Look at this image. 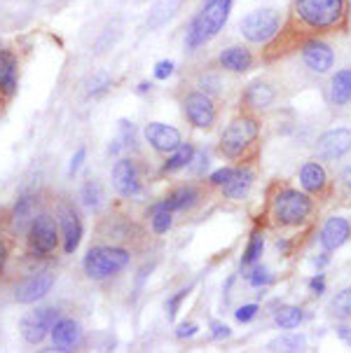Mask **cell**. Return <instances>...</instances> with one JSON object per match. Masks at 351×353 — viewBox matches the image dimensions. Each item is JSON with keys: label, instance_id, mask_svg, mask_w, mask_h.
Masks as SVG:
<instances>
[{"label": "cell", "instance_id": "6da1fadb", "mask_svg": "<svg viewBox=\"0 0 351 353\" xmlns=\"http://www.w3.org/2000/svg\"><path fill=\"white\" fill-rule=\"evenodd\" d=\"M230 10L232 0H204V8L197 12V17H194L188 28V50H197V47L216 38L230 19Z\"/></svg>", "mask_w": 351, "mask_h": 353}, {"label": "cell", "instance_id": "7a4b0ae2", "mask_svg": "<svg viewBox=\"0 0 351 353\" xmlns=\"http://www.w3.org/2000/svg\"><path fill=\"white\" fill-rule=\"evenodd\" d=\"M293 12L302 23L317 31L335 28L347 14V0H293Z\"/></svg>", "mask_w": 351, "mask_h": 353}, {"label": "cell", "instance_id": "3957f363", "mask_svg": "<svg viewBox=\"0 0 351 353\" xmlns=\"http://www.w3.org/2000/svg\"><path fill=\"white\" fill-rule=\"evenodd\" d=\"M314 211V199L307 192L285 188L272 199V218L281 227H300Z\"/></svg>", "mask_w": 351, "mask_h": 353}, {"label": "cell", "instance_id": "277c9868", "mask_svg": "<svg viewBox=\"0 0 351 353\" xmlns=\"http://www.w3.org/2000/svg\"><path fill=\"white\" fill-rule=\"evenodd\" d=\"M132 255H129L127 248H120V246H94L89 248V253L85 255V274L89 279L94 281H103V279H110L115 274H120L124 267L129 265Z\"/></svg>", "mask_w": 351, "mask_h": 353}, {"label": "cell", "instance_id": "5b68a950", "mask_svg": "<svg viewBox=\"0 0 351 353\" xmlns=\"http://www.w3.org/2000/svg\"><path fill=\"white\" fill-rule=\"evenodd\" d=\"M260 134V124L253 117L239 115L228 124V129L220 136V152L228 159H239L248 148L253 145V141Z\"/></svg>", "mask_w": 351, "mask_h": 353}, {"label": "cell", "instance_id": "8992f818", "mask_svg": "<svg viewBox=\"0 0 351 353\" xmlns=\"http://www.w3.org/2000/svg\"><path fill=\"white\" fill-rule=\"evenodd\" d=\"M28 239V253L35 257H45L54 253L61 239V230L57 227V220L50 213H38L26 232Z\"/></svg>", "mask_w": 351, "mask_h": 353}, {"label": "cell", "instance_id": "52a82bcc", "mask_svg": "<svg viewBox=\"0 0 351 353\" xmlns=\"http://www.w3.org/2000/svg\"><path fill=\"white\" fill-rule=\"evenodd\" d=\"M279 28H281V17L277 10H253L251 14H246L239 23V31L248 43L263 45L270 43L272 38H277Z\"/></svg>", "mask_w": 351, "mask_h": 353}, {"label": "cell", "instance_id": "ba28073f", "mask_svg": "<svg viewBox=\"0 0 351 353\" xmlns=\"http://www.w3.org/2000/svg\"><path fill=\"white\" fill-rule=\"evenodd\" d=\"M57 321H59V311L52 307L28 311L19 323L23 342L31 344V346H38L40 342H45V337L52 332V327H54Z\"/></svg>", "mask_w": 351, "mask_h": 353}, {"label": "cell", "instance_id": "9c48e42d", "mask_svg": "<svg viewBox=\"0 0 351 353\" xmlns=\"http://www.w3.org/2000/svg\"><path fill=\"white\" fill-rule=\"evenodd\" d=\"M183 112L190 119V124L197 129H213L218 119V110L213 105V99L206 92H190L183 99Z\"/></svg>", "mask_w": 351, "mask_h": 353}, {"label": "cell", "instance_id": "30bf717a", "mask_svg": "<svg viewBox=\"0 0 351 353\" xmlns=\"http://www.w3.org/2000/svg\"><path fill=\"white\" fill-rule=\"evenodd\" d=\"M110 181L112 188L120 196H134L141 192V171L139 164L129 157H122L115 161L110 171Z\"/></svg>", "mask_w": 351, "mask_h": 353}, {"label": "cell", "instance_id": "8fae6325", "mask_svg": "<svg viewBox=\"0 0 351 353\" xmlns=\"http://www.w3.org/2000/svg\"><path fill=\"white\" fill-rule=\"evenodd\" d=\"M54 274L52 272H35L31 276L21 279L14 288V302L19 304H33L38 300H43L47 292L54 285Z\"/></svg>", "mask_w": 351, "mask_h": 353}, {"label": "cell", "instance_id": "7c38bea8", "mask_svg": "<svg viewBox=\"0 0 351 353\" xmlns=\"http://www.w3.org/2000/svg\"><path fill=\"white\" fill-rule=\"evenodd\" d=\"M347 152H351V129L337 127L325 131L317 143V154L321 159H340Z\"/></svg>", "mask_w": 351, "mask_h": 353}, {"label": "cell", "instance_id": "4fadbf2b", "mask_svg": "<svg viewBox=\"0 0 351 353\" xmlns=\"http://www.w3.org/2000/svg\"><path fill=\"white\" fill-rule=\"evenodd\" d=\"M59 227H61L63 253L73 255L82 241V220L77 218L75 208L68 206V203H61V206H59Z\"/></svg>", "mask_w": 351, "mask_h": 353}, {"label": "cell", "instance_id": "5bb4252c", "mask_svg": "<svg viewBox=\"0 0 351 353\" xmlns=\"http://www.w3.org/2000/svg\"><path fill=\"white\" fill-rule=\"evenodd\" d=\"M146 141L152 145V150L169 154L183 143V136L176 127H169L164 122H150L146 127Z\"/></svg>", "mask_w": 351, "mask_h": 353}, {"label": "cell", "instance_id": "9a60e30c", "mask_svg": "<svg viewBox=\"0 0 351 353\" xmlns=\"http://www.w3.org/2000/svg\"><path fill=\"white\" fill-rule=\"evenodd\" d=\"M302 61L312 73H328L335 63V52L330 50V45L321 43V40H309L302 45Z\"/></svg>", "mask_w": 351, "mask_h": 353}, {"label": "cell", "instance_id": "2e32d148", "mask_svg": "<svg viewBox=\"0 0 351 353\" xmlns=\"http://www.w3.org/2000/svg\"><path fill=\"white\" fill-rule=\"evenodd\" d=\"M351 236V225L347 218H342V215H332V218L325 220V225L321 227V234H319V241L323 250H337L342 248L344 243L349 241Z\"/></svg>", "mask_w": 351, "mask_h": 353}, {"label": "cell", "instance_id": "e0dca14e", "mask_svg": "<svg viewBox=\"0 0 351 353\" xmlns=\"http://www.w3.org/2000/svg\"><path fill=\"white\" fill-rule=\"evenodd\" d=\"M253 181H255V173L248 169V166H239V169H234L232 171V176L223 185L225 199H232V201L246 199L248 192H251V188H253Z\"/></svg>", "mask_w": 351, "mask_h": 353}, {"label": "cell", "instance_id": "ac0fdd59", "mask_svg": "<svg viewBox=\"0 0 351 353\" xmlns=\"http://www.w3.org/2000/svg\"><path fill=\"white\" fill-rule=\"evenodd\" d=\"M52 339H54L57 351H73L77 342H80V323L73 319H59L52 327Z\"/></svg>", "mask_w": 351, "mask_h": 353}, {"label": "cell", "instance_id": "d6986e66", "mask_svg": "<svg viewBox=\"0 0 351 353\" xmlns=\"http://www.w3.org/2000/svg\"><path fill=\"white\" fill-rule=\"evenodd\" d=\"M17 57L8 50H0V94L3 97H14L19 75H17Z\"/></svg>", "mask_w": 351, "mask_h": 353}, {"label": "cell", "instance_id": "ffe728a7", "mask_svg": "<svg viewBox=\"0 0 351 353\" xmlns=\"http://www.w3.org/2000/svg\"><path fill=\"white\" fill-rule=\"evenodd\" d=\"M218 63L223 65L225 70H232V73H246V70L253 68V54L246 50V47H228V50L220 52Z\"/></svg>", "mask_w": 351, "mask_h": 353}, {"label": "cell", "instance_id": "44dd1931", "mask_svg": "<svg viewBox=\"0 0 351 353\" xmlns=\"http://www.w3.org/2000/svg\"><path fill=\"white\" fill-rule=\"evenodd\" d=\"M300 185L307 194H319L328 185V173H325V169L319 161H307L300 169Z\"/></svg>", "mask_w": 351, "mask_h": 353}, {"label": "cell", "instance_id": "7402d4cb", "mask_svg": "<svg viewBox=\"0 0 351 353\" xmlns=\"http://www.w3.org/2000/svg\"><path fill=\"white\" fill-rule=\"evenodd\" d=\"M35 196H19V201L14 203V211H12V230L14 234H26L28 227L35 220Z\"/></svg>", "mask_w": 351, "mask_h": 353}, {"label": "cell", "instance_id": "603a6c76", "mask_svg": "<svg viewBox=\"0 0 351 353\" xmlns=\"http://www.w3.org/2000/svg\"><path fill=\"white\" fill-rule=\"evenodd\" d=\"M183 0H157V3L152 5L150 12H148V28L150 31H159L162 26H166L171 19L176 17V12L181 10Z\"/></svg>", "mask_w": 351, "mask_h": 353}, {"label": "cell", "instance_id": "cb8c5ba5", "mask_svg": "<svg viewBox=\"0 0 351 353\" xmlns=\"http://www.w3.org/2000/svg\"><path fill=\"white\" fill-rule=\"evenodd\" d=\"M274 99H277V92L270 85H265V82H253V85L246 89V94H243V101H246L248 108H253V110H265V108H270L274 103Z\"/></svg>", "mask_w": 351, "mask_h": 353}, {"label": "cell", "instance_id": "d4e9b609", "mask_svg": "<svg viewBox=\"0 0 351 353\" xmlns=\"http://www.w3.org/2000/svg\"><path fill=\"white\" fill-rule=\"evenodd\" d=\"M351 101V68L337 70L330 80V103L344 105Z\"/></svg>", "mask_w": 351, "mask_h": 353}, {"label": "cell", "instance_id": "484cf974", "mask_svg": "<svg viewBox=\"0 0 351 353\" xmlns=\"http://www.w3.org/2000/svg\"><path fill=\"white\" fill-rule=\"evenodd\" d=\"M197 199H199V192L194 188H178L166 196L162 203L169 208V211H185V208L194 206Z\"/></svg>", "mask_w": 351, "mask_h": 353}, {"label": "cell", "instance_id": "4316f807", "mask_svg": "<svg viewBox=\"0 0 351 353\" xmlns=\"http://www.w3.org/2000/svg\"><path fill=\"white\" fill-rule=\"evenodd\" d=\"M192 159H194V148L190 143H181L174 152H169V159L164 161V173H176L185 169Z\"/></svg>", "mask_w": 351, "mask_h": 353}, {"label": "cell", "instance_id": "83f0119b", "mask_svg": "<svg viewBox=\"0 0 351 353\" xmlns=\"http://www.w3.org/2000/svg\"><path fill=\"white\" fill-rule=\"evenodd\" d=\"M150 223H152L154 234H166V232L171 230V225H174V211H169L162 201L154 203L150 211Z\"/></svg>", "mask_w": 351, "mask_h": 353}, {"label": "cell", "instance_id": "f1b7e54d", "mask_svg": "<svg viewBox=\"0 0 351 353\" xmlns=\"http://www.w3.org/2000/svg\"><path fill=\"white\" fill-rule=\"evenodd\" d=\"M302 321H305V314H302L300 307H281L274 314V323L281 330H295V327H300Z\"/></svg>", "mask_w": 351, "mask_h": 353}, {"label": "cell", "instance_id": "f546056e", "mask_svg": "<svg viewBox=\"0 0 351 353\" xmlns=\"http://www.w3.org/2000/svg\"><path fill=\"white\" fill-rule=\"evenodd\" d=\"M80 196H82V203H85L87 208H101V203H103L106 194H103V188H101L99 181H87L85 185H82L80 190Z\"/></svg>", "mask_w": 351, "mask_h": 353}, {"label": "cell", "instance_id": "4dcf8cb0", "mask_svg": "<svg viewBox=\"0 0 351 353\" xmlns=\"http://www.w3.org/2000/svg\"><path fill=\"white\" fill-rule=\"evenodd\" d=\"M263 250H265V236L263 232H253L251 234V241H248L246 250H243V257H241V265L251 267L255 262L263 257Z\"/></svg>", "mask_w": 351, "mask_h": 353}, {"label": "cell", "instance_id": "1f68e13d", "mask_svg": "<svg viewBox=\"0 0 351 353\" xmlns=\"http://www.w3.org/2000/svg\"><path fill=\"white\" fill-rule=\"evenodd\" d=\"M330 314L335 319H351V288H344L330 300Z\"/></svg>", "mask_w": 351, "mask_h": 353}, {"label": "cell", "instance_id": "d6a6232c", "mask_svg": "<svg viewBox=\"0 0 351 353\" xmlns=\"http://www.w3.org/2000/svg\"><path fill=\"white\" fill-rule=\"evenodd\" d=\"M307 344V339L302 337V334H283V337L274 339V342L270 344V349L274 351H302Z\"/></svg>", "mask_w": 351, "mask_h": 353}, {"label": "cell", "instance_id": "836d02e7", "mask_svg": "<svg viewBox=\"0 0 351 353\" xmlns=\"http://www.w3.org/2000/svg\"><path fill=\"white\" fill-rule=\"evenodd\" d=\"M270 281H272V274L267 267L258 265V267L251 269V274H248V285H251V288H265Z\"/></svg>", "mask_w": 351, "mask_h": 353}, {"label": "cell", "instance_id": "e575fe53", "mask_svg": "<svg viewBox=\"0 0 351 353\" xmlns=\"http://www.w3.org/2000/svg\"><path fill=\"white\" fill-rule=\"evenodd\" d=\"M110 85H112V80L108 73H97L89 80V97H99V94H103Z\"/></svg>", "mask_w": 351, "mask_h": 353}, {"label": "cell", "instance_id": "d590c367", "mask_svg": "<svg viewBox=\"0 0 351 353\" xmlns=\"http://www.w3.org/2000/svg\"><path fill=\"white\" fill-rule=\"evenodd\" d=\"M188 295H190V288H183V290H178L169 302H166V316H169V321L176 319L178 309H181V304H183V300H185Z\"/></svg>", "mask_w": 351, "mask_h": 353}, {"label": "cell", "instance_id": "8d00e7d4", "mask_svg": "<svg viewBox=\"0 0 351 353\" xmlns=\"http://www.w3.org/2000/svg\"><path fill=\"white\" fill-rule=\"evenodd\" d=\"M258 304H243V307H239L234 311V319L239 323H251L255 316H258Z\"/></svg>", "mask_w": 351, "mask_h": 353}, {"label": "cell", "instance_id": "74e56055", "mask_svg": "<svg viewBox=\"0 0 351 353\" xmlns=\"http://www.w3.org/2000/svg\"><path fill=\"white\" fill-rule=\"evenodd\" d=\"M174 61H159L157 65H154V77L157 80H169L171 75H174Z\"/></svg>", "mask_w": 351, "mask_h": 353}, {"label": "cell", "instance_id": "f35d334b", "mask_svg": "<svg viewBox=\"0 0 351 353\" xmlns=\"http://www.w3.org/2000/svg\"><path fill=\"white\" fill-rule=\"evenodd\" d=\"M232 171L234 169H230V166H223V169H218V171H213L211 176H209V183L211 185H218V188H223L225 181L232 176Z\"/></svg>", "mask_w": 351, "mask_h": 353}, {"label": "cell", "instance_id": "ab89813d", "mask_svg": "<svg viewBox=\"0 0 351 353\" xmlns=\"http://www.w3.org/2000/svg\"><path fill=\"white\" fill-rule=\"evenodd\" d=\"M197 323H181V325L176 327V337L178 339H190V337H194L197 334Z\"/></svg>", "mask_w": 351, "mask_h": 353}, {"label": "cell", "instance_id": "60d3db41", "mask_svg": "<svg viewBox=\"0 0 351 353\" xmlns=\"http://www.w3.org/2000/svg\"><path fill=\"white\" fill-rule=\"evenodd\" d=\"M309 290L314 292V295H323L325 292V274H314L312 279H309Z\"/></svg>", "mask_w": 351, "mask_h": 353}, {"label": "cell", "instance_id": "b9f144b4", "mask_svg": "<svg viewBox=\"0 0 351 353\" xmlns=\"http://www.w3.org/2000/svg\"><path fill=\"white\" fill-rule=\"evenodd\" d=\"M87 157V150L85 148H77V152L73 154V159H70V166H68V176L73 178L77 171H80V166H82V161H85Z\"/></svg>", "mask_w": 351, "mask_h": 353}, {"label": "cell", "instance_id": "7bdbcfd3", "mask_svg": "<svg viewBox=\"0 0 351 353\" xmlns=\"http://www.w3.org/2000/svg\"><path fill=\"white\" fill-rule=\"evenodd\" d=\"M218 89H220V80H218V77H213V75L201 77V92H206L211 97V94H216Z\"/></svg>", "mask_w": 351, "mask_h": 353}, {"label": "cell", "instance_id": "ee69618b", "mask_svg": "<svg viewBox=\"0 0 351 353\" xmlns=\"http://www.w3.org/2000/svg\"><path fill=\"white\" fill-rule=\"evenodd\" d=\"M211 334H213V339H225V337H230V327L225 325V323H211Z\"/></svg>", "mask_w": 351, "mask_h": 353}, {"label": "cell", "instance_id": "f6af8a7d", "mask_svg": "<svg viewBox=\"0 0 351 353\" xmlns=\"http://www.w3.org/2000/svg\"><path fill=\"white\" fill-rule=\"evenodd\" d=\"M8 257H10V246L0 239V274H3L5 265H8Z\"/></svg>", "mask_w": 351, "mask_h": 353}, {"label": "cell", "instance_id": "bcb514c9", "mask_svg": "<svg viewBox=\"0 0 351 353\" xmlns=\"http://www.w3.org/2000/svg\"><path fill=\"white\" fill-rule=\"evenodd\" d=\"M337 337H340L344 344L351 346V325H337Z\"/></svg>", "mask_w": 351, "mask_h": 353}, {"label": "cell", "instance_id": "7dc6e473", "mask_svg": "<svg viewBox=\"0 0 351 353\" xmlns=\"http://www.w3.org/2000/svg\"><path fill=\"white\" fill-rule=\"evenodd\" d=\"M342 178H344V183L349 185L351 188V166H347V169H344V173H342Z\"/></svg>", "mask_w": 351, "mask_h": 353}, {"label": "cell", "instance_id": "c3c4849f", "mask_svg": "<svg viewBox=\"0 0 351 353\" xmlns=\"http://www.w3.org/2000/svg\"><path fill=\"white\" fill-rule=\"evenodd\" d=\"M277 248H279V250H283V253H285V250H288V241H285V239H279V241H277Z\"/></svg>", "mask_w": 351, "mask_h": 353}, {"label": "cell", "instance_id": "681fc988", "mask_svg": "<svg viewBox=\"0 0 351 353\" xmlns=\"http://www.w3.org/2000/svg\"><path fill=\"white\" fill-rule=\"evenodd\" d=\"M150 87H152V85H148V82H141V85H139V92H141V94H146V92H150Z\"/></svg>", "mask_w": 351, "mask_h": 353}]
</instances>
